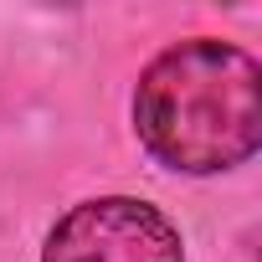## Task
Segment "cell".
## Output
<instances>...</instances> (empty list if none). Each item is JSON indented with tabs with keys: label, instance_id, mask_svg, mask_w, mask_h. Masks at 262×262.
<instances>
[{
	"label": "cell",
	"instance_id": "obj_2",
	"mask_svg": "<svg viewBox=\"0 0 262 262\" xmlns=\"http://www.w3.org/2000/svg\"><path fill=\"white\" fill-rule=\"evenodd\" d=\"M41 262H185V242L160 206L139 195H98L47 231Z\"/></svg>",
	"mask_w": 262,
	"mask_h": 262
},
{
	"label": "cell",
	"instance_id": "obj_1",
	"mask_svg": "<svg viewBox=\"0 0 262 262\" xmlns=\"http://www.w3.org/2000/svg\"><path fill=\"white\" fill-rule=\"evenodd\" d=\"M144 149L180 175L236 170L262 144V67L252 52L190 36L165 47L134 88Z\"/></svg>",
	"mask_w": 262,
	"mask_h": 262
}]
</instances>
